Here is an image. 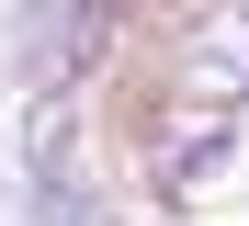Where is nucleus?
Returning <instances> with one entry per match:
<instances>
[{
  "instance_id": "f257e3e1",
  "label": "nucleus",
  "mask_w": 249,
  "mask_h": 226,
  "mask_svg": "<svg viewBox=\"0 0 249 226\" xmlns=\"http://www.w3.org/2000/svg\"><path fill=\"white\" fill-rule=\"evenodd\" d=\"M113 23V0H57V12H46V45H34V68H79V57H91V34Z\"/></svg>"
}]
</instances>
